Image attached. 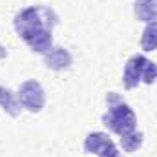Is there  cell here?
Masks as SVG:
<instances>
[{
    "mask_svg": "<svg viewBox=\"0 0 157 157\" xmlns=\"http://www.w3.org/2000/svg\"><path fill=\"white\" fill-rule=\"evenodd\" d=\"M59 15L48 6H29L15 15L13 28L33 53L44 55L53 46V28Z\"/></svg>",
    "mask_w": 157,
    "mask_h": 157,
    "instance_id": "cell-1",
    "label": "cell"
},
{
    "mask_svg": "<svg viewBox=\"0 0 157 157\" xmlns=\"http://www.w3.org/2000/svg\"><path fill=\"white\" fill-rule=\"evenodd\" d=\"M106 104H108V112L102 115V124L121 135H126L133 130H137V115L135 112L130 108V104L115 91H110L106 95Z\"/></svg>",
    "mask_w": 157,
    "mask_h": 157,
    "instance_id": "cell-2",
    "label": "cell"
},
{
    "mask_svg": "<svg viewBox=\"0 0 157 157\" xmlns=\"http://www.w3.org/2000/svg\"><path fill=\"white\" fill-rule=\"evenodd\" d=\"M155 80H157V64L148 60L144 55H133L124 64L122 84H124L126 90H133L141 82L154 84Z\"/></svg>",
    "mask_w": 157,
    "mask_h": 157,
    "instance_id": "cell-3",
    "label": "cell"
},
{
    "mask_svg": "<svg viewBox=\"0 0 157 157\" xmlns=\"http://www.w3.org/2000/svg\"><path fill=\"white\" fill-rule=\"evenodd\" d=\"M17 97H18L20 106L31 113H39L46 106V91L39 80H33V78L26 80L18 86Z\"/></svg>",
    "mask_w": 157,
    "mask_h": 157,
    "instance_id": "cell-4",
    "label": "cell"
},
{
    "mask_svg": "<svg viewBox=\"0 0 157 157\" xmlns=\"http://www.w3.org/2000/svg\"><path fill=\"white\" fill-rule=\"evenodd\" d=\"M71 62H73V57L66 48L51 46L44 53V64L53 71H64V70H68L71 66Z\"/></svg>",
    "mask_w": 157,
    "mask_h": 157,
    "instance_id": "cell-5",
    "label": "cell"
},
{
    "mask_svg": "<svg viewBox=\"0 0 157 157\" xmlns=\"http://www.w3.org/2000/svg\"><path fill=\"white\" fill-rule=\"evenodd\" d=\"M112 144H115V143L108 137V133H104V132H91V133H88L86 139H84V152H86V154L99 155L101 152H104V150L110 148Z\"/></svg>",
    "mask_w": 157,
    "mask_h": 157,
    "instance_id": "cell-6",
    "label": "cell"
},
{
    "mask_svg": "<svg viewBox=\"0 0 157 157\" xmlns=\"http://www.w3.org/2000/svg\"><path fill=\"white\" fill-rule=\"evenodd\" d=\"M133 15L139 22H155L157 20V0H135Z\"/></svg>",
    "mask_w": 157,
    "mask_h": 157,
    "instance_id": "cell-7",
    "label": "cell"
},
{
    "mask_svg": "<svg viewBox=\"0 0 157 157\" xmlns=\"http://www.w3.org/2000/svg\"><path fill=\"white\" fill-rule=\"evenodd\" d=\"M0 108L11 117H18L20 110H22V106L18 102V97H15V93L9 88H4L2 84H0Z\"/></svg>",
    "mask_w": 157,
    "mask_h": 157,
    "instance_id": "cell-8",
    "label": "cell"
},
{
    "mask_svg": "<svg viewBox=\"0 0 157 157\" xmlns=\"http://www.w3.org/2000/svg\"><path fill=\"white\" fill-rule=\"evenodd\" d=\"M143 141H144V133L139 132V130H133L126 135H121V148L124 152L132 154V152H137L143 146Z\"/></svg>",
    "mask_w": 157,
    "mask_h": 157,
    "instance_id": "cell-9",
    "label": "cell"
},
{
    "mask_svg": "<svg viewBox=\"0 0 157 157\" xmlns=\"http://www.w3.org/2000/svg\"><path fill=\"white\" fill-rule=\"evenodd\" d=\"M141 48L144 51H155L157 49V20L146 24V28L141 35Z\"/></svg>",
    "mask_w": 157,
    "mask_h": 157,
    "instance_id": "cell-10",
    "label": "cell"
},
{
    "mask_svg": "<svg viewBox=\"0 0 157 157\" xmlns=\"http://www.w3.org/2000/svg\"><path fill=\"white\" fill-rule=\"evenodd\" d=\"M97 157H121V152H119V148L115 144H112L110 148H106L104 152H101Z\"/></svg>",
    "mask_w": 157,
    "mask_h": 157,
    "instance_id": "cell-11",
    "label": "cell"
},
{
    "mask_svg": "<svg viewBox=\"0 0 157 157\" xmlns=\"http://www.w3.org/2000/svg\"><path fill=\"white\" fill-rule=\"evenodd\" d=\"M7 57V49L4 46H0V59H6Z\"/></svg>",
    "mask_w": 157,
    "mask_h": 157,
    "instance_id": "cell-12",
    "label": "cell"
}]
</instances>
